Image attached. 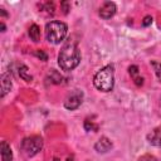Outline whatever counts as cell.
<instances>
[{"label": "cell", "instance_id": "ac0fdd59", "mask_svg": "<svg viewBox=\"0 0 161 161\" xmlns=\"http://www.w3.org/2000/svg\"><path fill=\"white\" fill-rule=\"evenodd\" d=\"M40 8L44 9V10H47L48 14H54V4L53 3H45V4L40 5Z\"/></svg>", "mask_w": 161, "mask_h": 161}, {"label": "cell", "instance_id": "7a4b0ae2", "mask_svg": "<svg viewBox=\"0 0 161 161\" xmlns=\"http://www.w3.org/2000/svg\"><path fill=\"white\" fill-rule=\"evenodd\" d=\"M93 84L98 91L111 92L114 86V68L112 64L101 68L93 77Z\"/></svg>", "mask_w": 161, "mask_h": 161}, {"label": "cell", "instance_id": "52a82bcc", "mask_svg": "<svg viewBox=\"0 0 161 161\" xmlns=\"http://www.w3.org/2000/svg\"><path fill=\"white\" fill-rule=\"evenodd\" d=\"M111 148H112V141H111L108 137H106V136L101 137V138L94 143V150H96L97 152H99V153H106V152H108Z\"/></svg>", "mask_w": 161, "mask_h": 161}, {"label": "cell", "instance_id": "ba28073f", "mask_svg": "<svg viewBox=\"0 0 161 161\" xmlns=\"http://www.w3.org/2000/svg\"><path fill=\"white\" fill-rule=\"evenodd\" d=\"M147 141L156 147H161V126L153 128L148 135H147Z\"/></svg>", "mask_w": 161, "mask_h": 161}, {"label": "cell", "instance_id": "2e32d148", "mask_svg": "<svg viewBox=\"0 0 161 161\" xmlns=\"http://www.w3.org/2000/svg\"><path fill=\"white\" fill-rule=\"evenodd\" d=\"M151 65L155 70V74H156L157 79L161 82V63L160 62H151Z\"/></svg>", "mask_w": 161, "mask_h": 161}, {"label": "cell", "instance_id": "30bf717a", "mask_svg": "<svg viewBox=\"0 0 161 161\" xmlns=\"http://www.w3.org/2000/svg\"><path fill=\"white\" fill-rule=\"evenodd\" d=\"M11 89V79H10V74L4 73L1 75V97H5L6 93Z\"/></svg>", "mask_w": 161, "mask_h": 161}, {"label": "cell", "instance_id": "5bb4252c", "mask_svg": "<svg viewBox=\"0 0 161 161\" xmlns=\"http://www.w3.org/2000/svg\"><path fill=\"white\" fill-rule=\"evenodd\" d=\"M19 75H20V78H23L25 82H31V79H33V77L29 74V72H28V67L26 65H20L19 67Z\"/></svg>", "mask_w": 161, "mask_h": 161}, {"label": "cell", "instance_id": "6da1fadb", "mask_svg": "<svg viewBox=\"0 0 161 161\" xmlns=\"http://www.w3.org/2000/svg\"><path fill=\"white\" fill-rule=\"evenodd\" d=\"M79 62H80V52L78 45L74 42L65 43L58 54V64L60 69L65 72L73 70L75 67H78Z\"/></svg>", "mask_w": 161, "mask_h": 161}, {"label": "cell", "instance_id": "3957f363", "mask_svg": "<svg viewBox=\"0 0 161 161\" xmlns=\"http://www.w3.org/2000/svg\"><path fill=\"white\" fill-rule=\"evenodd\" d=\"M68 33L67 24L58 20H52L45 25V38L52 44L62 43Z\"/></svg>", "mask_w": 161, "mask_h": 161}, {"label": "cell", "instance_id": "9a60e30c", "mask_svg": "<svg viewBox=\"0 0 161 161\" xmlns=\"http://www.w3.org/2000/svg\"><path fill=\"white\" fill-rule=\"evenodd\" d=\"M49 78H50V80H52V83H55V84L62 83V79H63V77H62L57 70H54V69L50 70V73H49Z\"/></svg>", "mask_w": 161, "mask_h": 161}, {"label": "cell", "instance_id": "d6986e66", "mask_svg": "<svg viewBox=\"0 0 161 161\" xmlns=\"http://www.w3.org/2000/svg\"><path fill=\"white\" fill-rule=\"evenodd\" d=\"M34 54H35L38 58H40L42 60H47V59H48V55H47V54H45L43 50H36Z\"/></svg>", "mask_w": 161, "mask_h": 161}, {"label": "cell", "instance_id": "7402d4cb", "mask_svg": "<svg viewBox=\"0 0 161 161\" xmlns=\"http://www.w3.org/2000/svg\"><path fill=\"white\" fill-rule=\"evenodd\" d=\"M0 13H1V15H3V16H8V14L5 13V10H4V9H1V10H0Z\"/></svg>", "mask_w": 161, "mask_h": 161}, {"label": "cell", "instance_id": "8992f818", "mask_svg": "<svg viewBox=\"0 0 161 161\" xmlns=\"http://www.w3.org/2000/svg\"><path fill=\"white\" fill-rule=\"evenodd\" d=\"M116 11H117V6H116V4L114 3H112V1H106V3H103V5L99 8V16L102 18V19H111L114 14H116Z\"/></svg>", "mask_w": 161, "mask_h": 161}, {"label": "cell", "instance_id": "7c38bea8", "mask_svg": "<svg viewBox=\"0 0 161 161\" xmlns=\"http://www.w3.org/2000/svg\"><path fill=\"white\" fill-rule=\"evenodd\" d=\"M53 161H74V156L68 151H57L53 156Z\"/></svg>", "mask_w": 161, "mask_h": 161}, {"label": "cell", "instance_id": "44dd1931", "mask_svg": "<svg viewBox=\"0 0 161 161\" xmlns=\"http://www.w3.org/2000/svg\"><path fill=\"white\" fill-rule=\"evenodd\" d=\"M68 5H69V4H68L67 1H62V3H60V6L63 8L64 14H67V13H68V10H69V6H68Z\"/></svg>", "mask_w": 161, "mask_h": 161}, {"label": "cell", "instance_id": "8fae6325", "mask_svg": "<svg viewBox=\"0 0 161 161\" xmlns=\"http://www.w3.org/2000/svg\"><path fill=\"white\" fill-rule=\"evenodd\" d=\"M128 73L131 75V78L133 79V82L136 83V86H142L143 84V78L140 75V70L137 65H131L128 68Z\"/></svg>", "mask_w": 161, "mask_h": 161}, {"label": "cell", "instance_id": "9c48e42d", "mask_svg": "<svg viewBox=\"0 0 161 161\" xmlns=\"http://www.w3.org/2000/svg\"><path fill=\"white\" fill-rule=\"evenodd\" d=\"M0 152H1V161H13V152L11 147L6 141H3L0 145Z\"/></svg>", "mask_w": 161, "mask_h": 161}, {"label": "cell", "instance_id": "603a6c76", "mask_svg": "<svg viewBox=\"0 0 161 161\" xmlns=\"http://www.w3.org/2000/svg\"><path fill=\"white\" fill-rule=\"evenodd\" d=\"M1 31H5V25H4V23H1Z\"/></svg>", "mask_w": 161, "mask_h": 161}, {"label": "cell", "instance_id": "277c9868", "mask_svg": "<svg viewBox=\"0 0 161 161\" xmlns=\"http://www.w3.org/2000/svg\"><path fill=\"white\" fill-rule=\"evenodd\" d=\"M42 147H43V138L36 135L25 137L20 143V150L26 157L35 156L42 150Z\"/></svg>", "mask_w": 161, "mask_h": 161}, {"label": "cell", "instance_id": "4fadbf2b", "mask_svg": "<svg viewBox=\"0 0 161 161\" xmlns=\"http://www.w3.org/2000/svg\"><path fill=\"white\" fill-rule=\"evenodd\" d=\"M29 36H30V39L33 42H35V43L39 42V39H40V28L36 24L30 25V28H29Z\"/></svg>", "mask_w": 161, "mask_h": 161}, {"label": "cell", "instance_id": "5b68a950", "mask_svg": "<svg viewBox=\"0 0 161 161\" xmlns=\"http://www.w3.org/2000/svg\"><path fill=\"white\" fill-rule=\"evenodd\" d=\"M83 102V92L79 89H74L64 101V107L69 111L77 109Z\"/></svg>", "mask_w": 161, "mask_h": 161}, {"label": "cell", "instance_id": "ffe728a7", "mask_svg": "<svg viewBox=\"0 0 161 161\" xmlns=\"http://www.w3.org/2000/svg\"><path fill=\"white\" fill-rule=\"evenodd\" d=\"M152 23V16L151 15H147V16H145V19H143V21H142V25L143 26H147V25H150Z\"/></svg>", "mask_w": 161, "mask_h": 161}, {"label": "cell", "instance_id": "e0dca14e", "mask_svg": "<svg viewBox=\"0 0 161 161\" xmlns=\"http://www.w3.org/2000/svg\"><path fill=\"white\" fill-rule=\"evenodd\" d=\"M84 128H86V131H94V132H96V131L98 130V126L94 125L93 121L86 119V121H84Z\"/></svg>", "mask_w": 161, "mask_h": 161}]
</instances>
